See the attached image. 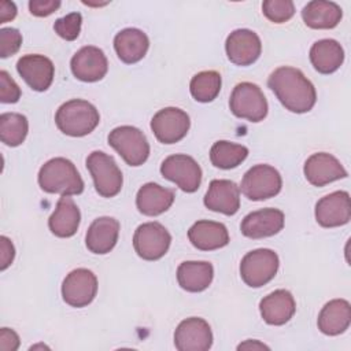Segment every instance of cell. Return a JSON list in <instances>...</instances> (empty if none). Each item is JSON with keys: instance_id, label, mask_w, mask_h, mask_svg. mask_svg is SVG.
<instances>
[{"instance_id": "cell-1", "label": "cell", "mask_w": 351, "mask_h": 351, "mask_svg": "<svg viewBox=\"0 0 351 351\" xmlns=\"http://www.w3.org/2000/svg\"><path fill=\"white\" fill-rule=\"evenodd\" d=\"M267 86L291 112H308L317 101V92L311 81L299 69L291 66L276 69L269 75Z\"/></svg>"}, {"instance_id": "cell-2", "label": "cell", "mask_w": 351, "mask_h": 351, "mask_svg": "<svg viewBox=\"0 0 351 351\" xmlns=\"http://www.w3.org/2000/svg\"><path fill=\"white\" fill-rule=\"evenodd\" d=\"M38 185L44 192L62 196L80 195L84 191V181L74 166L66 158H52L38 171Z\"/></svg>"}, {"instance_id": "cell-3", "label": "cell", "mask_w": 351, "mask_h": 351, "mask_svg": "<svg viewBox=\"0 0 351 351\" xmlns=\"http://www.w3.org/2000/svg\"><path fill=\"white\" fill-rule=\"evenodd\" d=\"M100 122L97 108L82 99H71L63 103L56 114L55 123L66 136L82 137L96 129Z\"/></svg>"}, {"instance_id": "cell-4", "label": "cell", "mask_w": 351, "mask_h": 351, "mask_svg": "<svg viewBox=\"0 0 351 351\" xmlns=\"http://www.w3.org/2000/svg\"><path fill=\"white\" fill-rule=\"evenodd\" d=\"M86 169L100 196L114 197L121 192L123 177L112 156L103 151H93L86 158Z\"/></svg>"}, {"instance_id": "cell-5", "label": "cell", "mask_w": 351, "mask_h": 351, "mask_svg": "<svg viewBox=\"0 0 351 351\" xmlns=\"http://www.w3.org/2000/svg\"><path fill=\"white\" fill-rule=\"evenodd\" d=\"M278 255L269 248L247 252L240 262L241 280L251 288H261L271 281L278 270Z\"/></svg>"}, {"instance_id": "cell-6", "label": "cell", "mask_w": 351, "mask_h": 351, "mask_svg": "<svg viewBox=\"0 0 351 351\" xmlns=\"http://www.w3.org/2000/svg\"><path fill=\"white\" fill-rule=\"evenodd\" d=\"M107 140L129 166H141L149 156L147 137L134 126H118L110 132Z\"/></svg>"}, {"instance_id": "cell-7", "label": "cell", "mask_w": 351, "mask_h": 351, "mask_svg": "<svg viewBox=\"0 0 351 351\" xmlns=\"http://www.w3.org/2000/svg\"><path fill=\"white\" fill-rule=\"evenodd\" d=\"M230 111L241 119L250 122H261L267 115V101L256 84L240 82L237 84L229 99Z\"/></svg>"}, {"instance_id": "cell-8", "label": "cell", "mask_w": 351, "mask_h": 351, "mask_svg": "<svg viewBox=\"0 0 351 351\" xmlns=\"http://www.w3.org/2000/svg\"><path fill=\"white\" fill-rule=\"evenodd\" d=\"M281 186V176L273 166L255 165L243 176L240 191L247 199L259 202L276 196Z\"/></svg>"}, {"instance_id": "cell-9", "label": "cell", "mask_w": 351, "mask_h": 351, "mask_svg": "<svg viewBox=\"0 0 351 351\" xmlns=\"http://www.w3.org/2000/svg\"><path fill=\"white\" fill-rule=\"evenodd\" d=\"M171 243L169 230L159 222H145L133 234L136 254L144 261H158L167 252Z\"/></svg>"}, {"instance_id": "cell-10", "label": "cell", "mask_w": 351, "mask_h": 351, "mask_svg": "<svg viewBox=\"0 0 351 351\" xmlns=\"http://www.w3.org/2000/svg\"><path fill=\"white\" fill-rule=\"evenodd\" d=\"M162 176L174 182L181 191L196 192L202 182V169L189 155L176 154L167 156L160 165Z\"/></svg>"}, {"instance_id": "cell-11", "label": "cell", "mask_w": 351, "mask_h": 351, "mask_svg": "<svg viewBox=\"0 0 351 351\" xmlns=\"http://www.w3.org/2000/svg\"><path fill=\"white\" fill-rule=\"evenodd\" d=\"M189 126V115L177 107L162 108L151 119V130L156 140L163 144H174L182 140Z\"/></svg>"}, {"instance_id": "cell-12", "label": "cell", "mask_w": 351, "mask_h": 351, "mask_svg": "<svg viewBox=\"0 0 351 351\" xmlns=\"http://www.w3.org/2000/svg\"><path fill=\"white\" fill-rule=\"evenodd\" d=\"M97 293L96 276L84 267L70 271L62 284V298L71 307H85Z\"/></svg>"}, {"instance_id": "cell-13", "label": "cell", "mask_w": 351, "mask_h": 351, "mask_svg": "<svg viewBox=\"0 0 351 351\" xmlns=\"http://www.w3.org/2000/svg\"><path fill=\"white\" fill-rule=\"evenodd\" d=\"M211 344L213 332L203 318H186L178 324L174 332V346L180 351H207Z\"/></svg>"}, {"instance_id": "cell-14", "label": "cell", "mask_w": 351, "mask_h": 351, "mask_svg": "<svg viewBox=\"0 0 351 351\" xmlns=\"http://www.w3.org/2000/svg\"><path fill=\"white\" fill-rule=\"evenodd\" d=\"M228 59L237 66H250L258 60L262 52L259 36L250 29L233 30L225 43Z\"/></svg>"}, {"instance_id": "cell-15", "label": "cell", "mask_w": 351, "mask_h": 351, "mask_svg": "<svg viewBox=\"0 0 351 351\" xmlns=\"http://www.w3.org/2000/svg\"><path fill=\"white\" fill-rule=\"evenodd\" d=\"M70 69L77 80L96 82L107 74L108 62L100 48L86 45L74 53L70 62Z\"/></svg>"}, {"instance_id": "cell-16", "label": "cell", "mask_w": 351, "mask_h": 351, "mask_svg": "<svg viewBox=\"0 0 351 351\" xmlns=\"http://www.w3.org/2000/svg\"><path fill=\"white\" fill-rule=\"evenodd\" d=\"M16 71L33 90L44 92L53 81L55 66L44 55L29 53L18 59Z\"/></svg>"}, {"instance_id": "cell-17", "label": "cell", "mask_w": 351, "mask_h": 351, "mask_svg": "<svg viewBox=\"0 0 351 351\" xmlns=\"http://www.w3.org/2000/svg\"><path fill=\"white\" fill-rule=\"evenodd\" d=\"M315 219L324 228H336L348 223L351 218L350 195L346 191H335L321 197L315 204Z\"/></svg>"}, {"instance_id": "cell-18", "label": "cell", "mask_w": 351, "mask_h": 351, "mask_svg": "<svg viewBox=\"0 0 351 351\" xmlns=\"http://www.w3.org/2000/svg\"><path fill=\"white\" fill-rule=\"evenodd\" d=\"M284 213L278 208H262L247 214L240 225L241 233L248 239H263L277 234L284 228Z\"/></svg>"}, {"instance_id": "cell-19", "label": "cell", "mask_w": 351, "mask_h": 351, "mask_svg": "<svg viewBox=\"0 0 351 351\" xmlns=\"http://www.w3.org/2000/svg\"><path fill=\"white\" fill-rule=\"evenodd\" d=\"M303 171L306 180L314 186H324L329 182L347 177V170L339 159L328 152H317L308 156Z\"/></svg>"}, {"instance_id": "cell-20", "label": "cell", "mask_w": 351, "mask_h": 351, "mask_svg": "<svg viewBox=\"0 0 351 351\" xmlns=\"http://www.w3.org/2000/svg\"><path fill=\"white\" fill-rule=\"evenodd\" d=\"M203 202L211 211L234 215L240 208V188L230 180H213Z\"/></svg>"}, {"instance_id": "cell-21", "label": "cell", "mask_w": 351, "mask_h": 351, "mask_svg": "<svg viewBox=\"0 0 351 351\" xmlns=\"http://www.w3.org/2000/svg\"><path fill=\"white\" fill-rule=\"evenodd\" d=\"M119 222L112 217H99L88 228L85 236L86 248L97 255L108 254L117 244Z\"/></svg>"}, {"instance_id": "cell-22", "label": "cell", "mask_w": 351, "mask_h": 351, "mask_svg": "<svg viewBox=\"0 0 351 351\" xmlns=\"http://www.w3.org/2000/svg\"><path fill=\"white\" fill-rule=\"evenodd\" d=\"M295 310V299L287 289H276L265 296L259 303V311L263 321L276 326L287 324L293 317Z\"/></svg>"}, {"instance_id": "cell-23", "label": "cell", "mask_w": 351, "mask_h": 351, "mask_svg": "<svg viewBox=\"0 0 351 351\" xmlns=\"http://www.w3.org/2000/svg\"><path fill=\"white\" fill-rule=\"evenodd\" d=\"M191 244L200 251H213L229 243V233L223 223L202 219L195 222L188 230Z\"/></svg>"}, {"instance_id": "cell-24", "label": "cell", "mask_w": 351, "mask_h": 351, "mask_svg": "<svg viewBox=\"0 0 351 351\" xmlns=\"http://www.w3.org/2000/svg\"><path fill=\"white\" fill-rule=\"evenodd\" d=\"M148 48V36L136 27H126L114 37V49L118 58L126 64L140 62L145 56Z\"/></svg>"}, {"instance_id": "cell-25", "label": "cell", "mask_w": 351, "mask_h": 351, "mask_svg": "<svg viewBox=\"0 0 351 351\" xmlns=\"http://www.w3.org/2000/svg\"><path fill=\"white\" fill-rule=\"evenodd\" d=\"M351 322V306L346 299H333L319 311L318 329L328 336H337L346 332Z\"/></svg>"}, {"instance_id": "cell-26", "label": "cell", "mask_w": 351, "mask_h": 351, "mask_svg": "<svg viewBox=\"0 0 351 351\" xmlns=\"http://www.w3.org/2000/svg\"><path fill=\"white\" fill-rule=\"evenodd\" d=\"M174 202V191L155 182L144 184L136 195L138 211L148 217L159 215L170 208Z\"/></svg>"}, {"instance_id": "cell-27", "label": "cell", "mask_w": 351, "mask_h": 351, "mask_svg": "<svg viewBox=\"0 0 351 351\" xmlns=\"http://www.w3.org/2000/svg\"><path fill=\"white\" fill-rule=\"evenodd\" d=\"M81 213L70 196H62L48 219L49 230L58 237H71L80 226Z\"/></svg>"}, {"instance_id": "cell-28", "label": "cell", "mask_w": 351, "mask_h": 351, "mask_svg": "<svg viewBox=\"0 0 351 351\" xmlns=\"http://www.w3.org/2000/svg\"><path fill=\"white\" fill-rule=\"evenodd\" d=\"M214 277V267L204 261H186L177 269L178 285L188 292H202L207 289Z\"/></svg>"}, {"instance_id": "cell-29", "label": "cell", "mask_w": 351, "mask_h": 351, "mask_svg": "<svg viewBox=\"0 0 351 351\" xmlns=\"http://www.w3.org/2000/svg\"><path fill=\"white\" fill-rule=\"evenodd\" d=\"M343 11L339 4L325 0H313L302 10L303 22L311 29H333L341 21Z\"/></svg>"}, {"instance_id": "cell-30", "label": "cell", "mask_w": 351, "mask_h": 351, "mask_svg": "<svg viewBox=\"0 0 351 351\" xmlns=\"http://www.w3.org/2000/svg\"><path fill=\"white\" fill-rule=\"evenodd\" d=\"M344 60L343 47L333 38L315 41L310 48V62L321 74L335 73Z\"/></svg>"}, {"instance_id": "cell-31", "label": "cell", "mask_w": 351, "mask_h": 351, "mask_svg": "<svg viewBox=\"0 0 351 351\" xmlns=\"http://www.w3.org/2000/svg\"><path fill=\"white\" fill-rule=\"evenodd\" d=\"M247 156H248L247 147L232 143V141H226V140H219L214 143L210 149L211 163L215 167L223 169V170L237 167L245 160Z\"/></svg>"}, {"instance_id": "cell-32", "label": "cell", "mask_w": 351, "mask_h": 351, "mask_svg": "<svg viewBox=\"0 0 351 351\" xmlns=\"http://www.w3.org/2000/svg\"><path fill=\"white\" fill-rule=\"evenodd\" d=\"M221 74L215 70H206L195 74L189 84L192 97L200 103L213 101L221 90Z\"/></svg>"}, {"instance_id": "cell-33", "label": "cell", "mask_w": 351, "mask_h": 351, "mask_svg": "<svg viewBox=\"0 0 351 351\" xmlns=\"http://www.w3.org/2000/svg\"><path fill=\"white\" fill-rule=\"evenodd\" d=\"M29 130L27 118L19 112H3L0 115V138L8 147L21 145Z\"/></svg>"}, {"instance_id": "cell-34", "label": "cell", "mask_w": 351, "mask_h": 351, "mask_svg": "<svg viewBox=\"0 0 351 351\" xmlns=\"http://www.w3.org/2000/svg\"><path fill=\"white\" fill-rule=\"evenodd\" d=\"M262 11L269 21L284 23L293 16L295 5L291 0H266L262 3Z\"/></svg>"}, {"instance_id": "cell-35", "label": "cell", "mask_w": 351, "mask_h": 351, "mask_svg": "<svg viewBox=\"0 0 351 351\" xmlns=\"http://www.w3.org/2000/svg\"><path fill=\"white\" fill-rule=\"evenodd\" d=\"M81 23H82L81 14L71 12V14H67V15L56 19L53 23V30L63 40L73 41L80 36Z\"/></svg>"}, {"instance_id": "cell-36", "label": "cell", "mask_w": 351, "mask_h": 351, "mask_svg": "<svg viewBox=\"0 0 351 351\" xmlns=\"http://www.w3.org/2000/svg\"><path fill=\"white\" fill-rule=\"evenodd\" d=\"M22 44V34L18 29L3 27L0 30V56L3 59L16 53Z\"/></svg>"}, {"instance_id": "cell-37", "label": "cell", "mask_w": 351, "mask_h": 351, "mask_svg": "<svg viewBox=\"0 0 351 351\" xmlns=\"http://www.w3.org/2000/svg\"><path fill=\"white\" fill-rule=\"evenodd\" d=\"M21 97V88L5 71H0V100L1 103H16Z\"/></svg>"}, {"instance_id": "cell-38", "label": "cell", "mask_w": 351, "mask_h": 351, "mask_svg": "<svg viewBox=\"0 0 351 351\" xmlns=\"http://www.w3.org/2000/svg\"><path fill=\"white\" fill-rule=\"evenodd\" d=\"M60 7L59 0H30L29 11L34 16H48Z\"/></svg>"}, {"instance_id": "cell-39", "label": "cell", "mask_w": 351, "mask_h": 351, "mask_svg": "<svg viewBox=\"0 0 351 351\" xmlns=\"http://www.w3.org/2000/svg\"><path fill=\"white\" fill-rule=\"evenodd\" d=\"M0 269L1 270H5L14 261V256H15V248H14V244L11 243V240L5 236H1L0 237Z\"/></svg>"}, {"instance_id": "cell-40", "label": "cell", "mask_w": 351, "mask_h": 351, "mask_svg": "<svg viewBox=\"0 0 351 351\" xmlns=\"http://www.w3.org/2000/svg\"><path fill=\"white\" fill-rule=\"evenodd\" d=\"M19 347V336L10 328H1L0 330V350L15 351Z\"/></svg>"}, {"instance_id": "cell-41", "label": "cell", "mask_w": 351, "mask_h": 351, "mask_svg": "<svg viewBox=\"0 0 351 351\" xmlns=\"http://www.w3.org/2000/svg\"><path fill=\"white\" fill-rule=\"evenodd\" d=\"M16 16V7L12 1H0V23L12 21Z\"/></svg>"}, {"instance_id": "cell-42", "label": "cell", "mask_w": 351, "mask_h": 351, "mask_svg": "<svg viewBox=\"0 0 351 351\" xmlns=\"http://www.w3.org/2000/svg\"><path fill=\"white\" fill-rule=\"evenodd\" d=\"M269 350L267 346H265L263 343L258 341V340H247L241 344L237 346V350Z\"/></svg>"}]
</instances>
